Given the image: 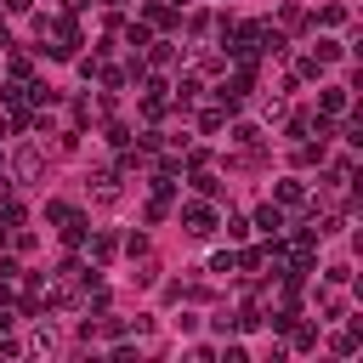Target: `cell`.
I'll return each mask as SVG.
<instances>
[{
    "mask_svg": "<svg viewBox=\"0 0 363 363\" xmlns=\"http://www.w3.org/2000/svg\"><path fill=\"white\" fill-rule=\"evenodd\" d=\"M312 57L329 68V62H340V57H346V45H340V40H318V45H312Z\"/></svg>",
    "mask_w": 363,
    "mask_h": 363,
    "instance_id": "cell-19",
    "label": "cell"
},
{
    "mask_svg": "<svg viewBox=\"0 0 363 363\" xmlns=\"http://www.w3.org/2000/svg\"><path fill=\"white\" fill-rule=\"evenodd\" d=\"M272 204H278V210H301V204H312V199H306V182H278V187H272Z\"/></svg>",
    "mask_w": 363,
    "mask_h": 363,
    "instance_id": "cell-9",
    "label": "cell"
},
{
    "mask_svg": "<svg viewBox=\"0 0 363 363\" xmlns=\"http://www.w3.org/2000/svg\"><path fill=\"white\" fill-rule=\"evenodd\" d=\"M40 170H45V147H17V153H11V182H17V187H34Z\"/></svg>",
    "mask_w": 363,
    "mask_h": 363,
    "instance_id": "cell-4",
    "label": "cell"
},
{
    "mask_svg": "<svg viewBox=\"0 0 363 363\" xmlns=\"http://www.w3.org/2000/svg\"><path fill=\"white\" fill-rule=\"evenodd\" d=\"M250 227H261V233H267V238H278V233H284V210H278V204H261V210H255V221H250Z\"/></svg>",
    "mask_w": 363,
    "mask_h": 363,
    "instance_id": "cell-13",
    "label": "cell"
},
{
    "mask_svg": "<svg viewBox=\"0 0 363 363\" xmlns=\"http://www.w3.org/2000/svg\"><path fill=\"white\" fill-rule=\"evenodd\" d=\"M6 6H11V11H34V0H6Z\"/></svg>",
    "mask_w": 363,
    "mask_h": 363,
    "instance_id": "cell-33",
    "label": "cell"
},
{
    "mask_svg": "<svg viewBox=\"0 0 363 363\" xmlns=\"http://www.w3.org/2000/svg\"><path fill=\"white\" fill-rule=\"evenodd\" d=\"M306 23H318V28H340V23H346V6H323V11L306 17Z\"/></svg>",
    "mask_w": 363,
    "mask_h": 363,
    "instance_id": "cell-21",
    "label": "cell"
},
{
    "mask_svg": "<svg viewBox=\"0 0 363 363\" xmlns=\"http://www.w3.org/2000/svg\"><path fill=\"white\" fill-rule=\"evenodd\" d=\"M91 199L96 204H113L119 199V170H91Z\"/></svg>",
    "mask_w": 363,
    "mask_h": 363,
    "instance_id": "cell-8",
    "label": "cell"
},
{
    "mask_svg": "<svg viewBox=\"0 0 363 363\" xmlns=\"http://www.w3.org/2000/svg\"><path fill=\"white\" fill-rule=\"evenodd\" d=\"M199 96H204V74H182V79L170 85V108H176V113H187Z\"/></svg>",
    "mask_w": 363,
    "mask_h": 363,
    "instance_id": "cell-6",
    "label": "cell"
},
{
    "mask_svg": "<svg viewBox=\"0 0 363 363\" xmlns=\"http://www.w3.org/2000/svg\"><path fill=\"white\" fill-rule=\"evenodd\" d=\"M68 216H74V204H68V199H45V221H51V227H62Z\"/></svg>",
    "mask_w": 363,
    "mask_h": 363,
    "instance_id": "cell-23",
    "label": "cell"
},
{
    "mask_svg": "<svg viewBox=\"0 0 363 363\" xmlns=\"http://www.w3.org/2000/svg\"><path fill=\"white\" fill-rule=\"evenodd\" d=\"M85 244H91V267H108L119 255V233H91Z\"/></svg>",
    "mask_w": 363,
    "mask_h": 363,
    "instance_id": "cell-10",
    "label": "cell"
},
{
    "mask_svg": "<svg viewBox=\"0 0 363 363\" xmlns=\"http://www.w3.org/2000/svg\"><path fill=\"white\" fill-rule=\"evenodd\" d=\"M28 352H34V357H45V352H57V329H51L45 318H40V329L28 335Z\"/></svg>",
    "mask_w": 363,
    "mask_h": 363,
    "instance_id": "cell-16",
    "label": "cell"
},
{
    "mask_svg": "<svg viewBox=\"0 0 363 363\" xmlns=\"http://www.w3.org/2000/svg\"><path fill=\"white\" fill-rule=\"evenodd\" d=\"M108 147L125 153V147H130V125H108Z\"/></svg>",
    "mask_w": 363,
    "mask_h": 363,
    "instance_id": "cell-29",
    "label": "cell"
},
{
    "mask_svg": "<svg viewBox=\"0 0 363 363\" xmlns=\"http://www.w3.org/2000/svg\"><path fill=\"white\" fill-rule=\"evenodd\" d=\"M23 278V267H17V255H0V284H17Z\"/></svg>",
    "mask_w": 363,
    "mask_h": 363,
    "instance_id": "cell-31",
    "label": "cell"
},
{
    "mask_svg": "<svg viewBox=\"0 0 363 363\" xmlns=\"http://www.w3.org/2000/svg\"><path fill=\"white\" fill-rule=\"evenodd\" d=\"M363 340H357V329H340V335H329V352H340V357H352Z\"/></svg>",
    "mask_w": 363,
    "mask_h": 363,
    "instance_id": "cell-20",
    "label": "cell"
},
{
    "mask_svg": "<svg viewBox=\"0 0 363 363\" xmlns=\"http://www.w3.org/2000/svg\"><path fill=\"white\" fill-rule=\"evenodd\" d=\"M182 233H187V238H216V233H221V216H216V204H204V199L182 204Z\"/></svg>",
    "mask_w": 363,
    "mask_h": 363,
    "instance_id": "cell-3",
    "label": "cell"
},
{
    "mask_svg": "<svg viewBox=\"0 0 363 363\" xmlns=\"http://www.w3.org/2000/svg\"><path fill=\"white\" fill-rule=\"evenodd\" d=\"M227 142H233L244 159H255V153H261V130H255V125H233V136H227Z\"/></svg>",
    "mask_w": 363,
    "mask_h": 363,
    "instance_id": "cell-12",
    "label": "cell"
},
{
    "mask_svg": "<svg viewBox=\"0 0 363 363\" xmlns=\"http://www.w3.org/2000/svg\"><path fill=\"white\" fill-rule=\"evenodd\" d=\"M113 28H119V40H125L130 51H142V45L153 40V28H147V23H113Z\"/></svg>",
    "mask_w": 363,
    "mask_h": 363,
    "instance_id": "cell-15",
    "label": "cell"
},
{
    "mask_svg": "<svg viewBox=\"0 0 363 363\" xmlns=\"http://www.w3.org/2000/svg\"><path fill=\"white\" fill-rule=\"evenodd\" d=\"M164 113H170V85L164 79H142V119L159 125Z\"/></svg>",
    "mask_w": 363,
    "mask_h": 363,
    "instance_id": "cell-5",
    "label": "cell"
},
{
    "mask_svg": "<svg viewBox=\"0 0 363 363\" xmlns=\"http://www.w3.org/2000/svg\"><path fill=\"white\" fill-rule=\"evenodd\" d=\"M57 233H62V244H74V250H79V244H85V238H91V221H85V216H79V210H74V216H68V221H62V227H57Z\"/></svg>",
    "mask_w": 363,
    "mask_h": 363,
    "instance_id": "cell-14",
    "label": "cell"
},
{
    "mask_svg": "<svg viewBox=\"0 0 363 363\" xmlns=\"http://www.w3.org/2000/svg\"><path fill=\"white\" fill-rule=\"evenodd\" d=\"M210 272H238V255H233V250H221V255H210Z\"/></svg>",
    "mask_w": 363,
    "mask_h": 363,
    "instance_id": "cell-30",
    "label": "cell"
},
{
    "mask_svg": "<svg viewBox=\"0 0 363 363\" xmlns=\"http://www.w3.org/2000/svg\"><path fill=\"white\" fill-rule=\"evenodd\" d=\"M284 335H289V346H295V352H318V323L289 318V329H284Z\"/></svg>",
    "mask_w": 363,
    "mask_h": 363,
    "instance_id": "cell-11",
    "label": "cell"
},
{
    "mask_svg": "<svg viewBox=\"0 0 363 363\" xmlns=\"http://www.w3.org/2000/svg\"><path fill=\"white\" fill-rule=\"evenodd\" d=\"M250 91H255V68H244V62H238L233 74H221V79H216V102H221L227 113H233V108H238Z\"/></svg>",
    "mask_w": 363,
    "mask_h": 363,
    "instance_id": "cell-2",
    "label": "cell"
},
{
    "mask_svg": "<svg viewBox=\"0 0 363 363\" xmlns=\"http://www.w3.org/2000/svg\"><path fill=\"white\" fill-rule=\"evenodd\" d=\"M40 45L51 51V57H79V23L62 11V17H40Z\"/></svg>",
    "mask_w": 363,
    "mask_h": 363,
    "instance_id": "cell-1",
    "label": "cell"
},
{
    "mask_svg": "<svg viewBox=\"0 0 363 363\" xmlns=\"http://www.w3.org/2000/svg\"><path fill=\"white\" fill-rule=\"evenodd\" d=\"M119 250L136 261V255H147V233H130V238H119Z\"/></svg>",
    "mask_w": 363,
    "mask_h": 363,
    "instance_id": "cell-28",
    "label": "cell"
},
{
    "mask_svg": "<svg viewBox=\"0 0 363 363\" xmlns=\"http://www.w3.org/2000/svg\"><path fill=\"white\" fill-rule=\"evenodd\" d=\"M295 79H323V62H318V57H312V51H306V57H301V62H295Z\"/></svg>",
    "mask_w": 363,
    "mask_h": 363,
    "instance_id": "cell-25",
    "label": "cell"
},
{
    "mask_svg": "<svg viewBox=\"0 0 363 363\" xmlns=\"http://www.w3.org/2000/svg\"><path fill=\"white\" fill-rule=\"evenodd\" d=\"M136 261H142V267H136V284H142V289L159 284V261H153V255H136Z\"/></svg>",
    "mask_w": 363,
    "mask_h": 363,
    "instance_id": "cell-26",
    "label": "cell"
},
{
    "mask_svg": "<svg viewBox=\"0 0 363 363\" xmlns=\"http://www.w3.org/2000/svg\"><path fill=\"white\" fill-rule=\"evenodd\" d=\"M346 108H352V91H346V85H329V91H318V113H323V119H340Z\"/></svg>",
    "mask_w": 363,
    "mask_h": 363,
    "instance_id": "cell-7",
    "label": "cell"
},
{
    "mask_svg": "<svg viewBox=\"0 0 363 363\" xmlns=\"http://www.w3.org/2000/svg\"><path fill=\"white\" fill-rule=\"evenodd\" d=\"M187 182H193V193H204V199H216V193H221V176H216L210 164H204V170H193Z\"/></svg>",
    "mask_w": 363,
    "mask_h": 363,
    "instance_id": "cell-18",
    "label": "cell"
},
{
    "mask_svg": "<svg viewBox=\"0 0 363 363\" xmlns=\"http://www.w3.org/2000/svg\"><path fill=\"white\" fill-rule=\"evenodd\" d=\"M221 125H227V108H221V102L199 113V130H204V136H210V130H221Z\"/></svg>",
    "mask_w": 363,
    "mask_h": 363,
    "instance_id": "cell-22",
    "label": "cell"
},
{
    "mask_svg": "<svg viewBox=\"0 0 363 363\" xmlns=\"http://www.w3.org/2000/svg\"><path fill=\"white\" fill-rule=\"evenodd\" d=\"M142 23H147V28H176V6H164V0H153V6L142 11Z\"/></svg>",
    "mask_w": 363,
    "mask_h": 363,
    "instance_id": "cell-17",
    "label": "cell"
},
{
    "mask_svg": "<svg viewBox=\"0 0 363 363\" xmlns=\"http://www.w3.org/2000/svg\"><path fill=\"white\" fill-rule=\"evenodd\" d=\"M221 227H227V238H244V233H250V221H244V216H227Z\"/></svg>",
    "mask_w": 363,
    "mask_h": 363,
    "instance_id": "cell-32",
    "label": "cell"
},
{
    "mask_svg": "<svg viewBox=\"0 0 363 363\" xmlns=\"http://www.w3.org/2000/svg\"><path fill=\"white\" fill-rule=\"evenodd\" d=\"M278 28H306V11H301V6H284V11H278Z\"/></svg>",
    "mask_w": 363,
    "mask_h": 363,
    "instance_id": "cell-27",
    "label": "cell"
},
{
    "mask_svg": "<svg viewBox=\"0 0 363 363\" xmlns=\"http://www.w3.org/2000/svg\"><path fill=\"white\" fill-rule=\"evenodd\" d=\"M6 74H11V79H34V62H28L23 51H11V62H6Z\"/></svg>",
    "mask_w": 363,
    "mask_h": 363,
    "instance_id": "cell-24",
    "label": "cell"
}]
</instances>
